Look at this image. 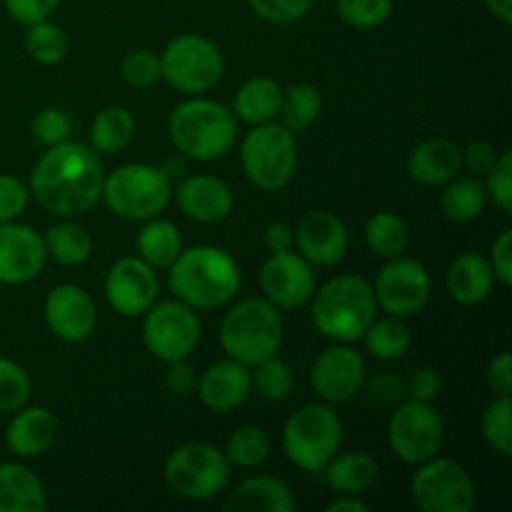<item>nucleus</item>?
I'll return each mask as SVG.
<instances>
[{"label": "nucleus", "mask_w": 512, "mask_h": 512, "mask_svg": "<svg viewBox=\"0 0 512 512\" xmlns=\"http://www.w3.org/2000/svg\"><path fill=\"white\" fill-rule=\"evenodd\" d=\"M198 385V375L195 368L188 363V358L173 360L168 363V373H165V388L173 395H190L193 388Z\"/></svg>", "instance_id": "nucleus-53"}, {"label": "nucleus", "mask_w": 512, "mask_h": 512, "mask_svg": "<svg viewBox=\"0 0 512 512\" xmlns=\"http://www.w3.org/2000/svg\"><path fill=\"white\" fill-rule=\"evenodd\" d=\"M490 268L498 283H503L505 288L512 285V230L505 228L498 235V240L493 243V258H490Z\"/></svg>", "instance_id": "nucleus-51"}, {"label": "nucleus", "mask_w": 512, "mask_h": 512, "mask_svg": "<svg viewBox=\"0 0 512 512\" xmlns=\"http://www.w3.org/2000/svg\"><path fill=\"white\" fill-rule=\"evenodd\" d=\"M43 510H48L43 480L23 463H0V512Z\"/></svg>", "instance_id": "nucleus-26"}, {"label": "nucleus", "mask_w": 512, "mask_h": 512, "mask_svg": "<svg viewBox=\"0 0 512 512\" xmlns=\"http://www.w3.org/2000/svg\"><path fill=\"white\" fill-rule=\"evenodd\" d=\"M143 343L163 363L190 358L200 343V318L183 300H163L145 310Z\"/></svg>", "instance_id": "nucleus-12"}, {"label": "nucleus", "mask_w": 512, "mask_h": 512, "mask_svg": "<svg viewBox=\"0 0 512 512\" xmlns=\"http://www.w3.org/2000/svg\"><path fill=\"white\" fill-rule=\"evenodd\" d=\"M25 50H28V55L35 63L55 65L68 53V35H65V30L60 25L50 23L48 18L38 20V23L28 25Z\"/></svg>", "instance_id": "nucleus-37"}, {"label": "nucleus", "mask_w": 512, "mask_h": 512, "mask_svg": "<svg viewBox=\"0 0 512 512\" xmlns=\"http://www.w3.org/2000/svg\"><path fill=\"white\" fill-rule=\"evenodd\" d=\"M335 8L350 28L370 30L390 18L393 0H335Z\"/></svg>", "instance_id": "nucleus-41"}, {"label": "nucleus", "mask_w": 512, "mask_h": 512, "mask_svg": "<svg viewBox=\"0 0 512 512\" xmlns=\"http://www.w3.org/2000/svg\"><path fill=\"white\" fill-rule=\"evenodd\" d=\"M325 480L333 490L343 495L365 493L378 480V463L368 453H343L333 455L328 465L323 468Z\"/></svg>", "instance_id": "nucleus-29"}, {"label": "nucleus", "mask_w": 512, "mask_h": 512, "mask_svg": "<svg viewBox=\"0 0 512 512\" xmlns=\"http://www.w3.org/2000/svg\"><path fill=\"white\" fill-rule=\"evenodd\" d=\"M363 385H365V390H368L370 398H373L375 403H380V405L400 403V398L405 395L403 380H400L395 373H388V370L373 375V378H370L368 383H363Z\"/></svg>", "instance_id": "nucleus-50"}, {"label": "nucleus", "mask_w": 512, "mask_h": 512, "mask_svg": "<svg viewBox=\"0 0 512 512\" xmlns=\"http://www.w3.org/2000/svg\"><path fill=\"white\" fill-rule=\"evenodd\" d=\"M283 333L285 323L280 308H275L268 298H248L225 313L220 345L228 358L253 368L278 353Z\"/></svg>", "instance_id": "nucleus-5"}, {"label": "nucleus", "mask_w": 512, "mask_h": 512, "mask_svg": "<svg viewBox=\"0 0 512 512\" xmlns=\"http://www.w3.org/2000/svg\"><path fill=\"white\" fill-rule=\"evenodd\" d=\"M510 415H512L510 395H498V398L485 408L483 420H480L485 443H488L495 453L503 455V458H510L512 455Z\"/></svg>", "instance_id": "nucleus-39"}, {"label": "nucleus", "mask_w": 512, "mask_h": 512, "mask_svg": "<svg viewBox=\"0 0 512 512\" xmlns=\"http://www.w3.org/2000/svg\"><path fill=\"white\" fill-rule=\"evenodd\" d=\"M283 88L268 75L248 78L235 93V115L248 125L270 123L280 113Z\"/></svg>", "instance_id": "nucleus-28"}, {"label": "nucleus", "mask_w": 512, "mask_h": 512, "mask_svg": "<svg viewBox=\"0 0 512 512\" xmlns=\"http://www.w3.org/2000/svg\"><path fill=\"white\" fill-rule=\"evenodd\" d=\"M260 290L275 308H303L315 293V273L300 253H270L260 268Z\"/></svg>", "instance_id": "nucleus-15"}, {"label": "nucleus", "mask_w": 512, "mask_h": 512, "mask_svg": "<svg viewBox=\"0 0 512 512\" xmlns=\"http://www.w3.org/2000/svg\"><path fill=\"white\" fill-rule=\"evenodd\" d=\"M485 5H488V10L500 20V23H512V0H485Z\"/></svg>", "instance_id": "nucleus-57"}, {"label": "nucleus", "mask_w": 512, "mask_h": 512, "mask_svg": "<svg viewBox=\"0 0 512 512\" xmlns=\"http://www.w3.org/2000/svg\"><path fill=\"white\" fill-rule=\"evenodd\" d=\"M45 250L53 255L60 265H83L93 253V238L88 230L78 223H58L45 233Z\"/></svg>", "instance_id": "nucleus-34"}, {"label": "nucleus", "mask_w": 512, "mask_h": 512, "mask_svg": "<svg viewBox=\"0 0 512 512\" xmlns=\"http://www.w3.org/2000/svg\"><path fill=\"white\" fill-rule=\"evenodd\" d=\"M170 290L195 310H213L230 303L240 288V268L233 255L215 245L180 250L170 263Z\"/></svg>", "instance_id": "nucleus-2"}, {"label": "nucleus", "mask_w": 512, "mask_h": 512, "mask_svg": "<svg viewBox=\"0 0 512 512\" xmlns=\"http://www.w3.org/2000/svg\"><path fill=\"white\" fill-rule=\"evenodd\" d=\"M100 198L118 218L150 220L168 208L173 188H170V178L160 168L130 163L105 175Z\"/></svg>", "instance_id": "nucleus-7"}, {"label": "nucleus", "mask_w": 512, "mask_h": 512, "mask_svg": "<svg viewBox=\"0 0 512 512\" xmlns=\"http://www.w3.org/2000/svg\"><path fill=\"white\" fill-rule=\"evenodd\" d=\"M30 190L13 175H0V223L15 220L28 208Z\"/></svg>", "instance_id": "nucleus-47"}, {"label": "nucleus", "mask_w": 512, "mask_h": 512, "mask_svg": "<svg viewBox=\"0 0 512 512\" xmlns=\"http://www.w3.org/2000/svg\"><path fill=\"white\" fill-rule=\"evenodd\" d=\"M183 250L180 230L170 220L150 218L148 225L138 233V253L140 258L155 270L170 268L178 253Z\"/></svg>", "instance_id": "nucleus-31"}, {"label": "nucleus", "mask_w": 512, "mask_h": 512, "mask_svg": "<svg viewBox=\"0 0 512 512\" xmlns=\"http://www.w3.org/2000/svg\"><path fill=\"white\" fill-rule=\"evenodd\" d=\"M135 135L133 113L123 105H108L100 110L90 125V143L95 153H118L128 148Z\"/></svg>", "instance_id": "nucleus-30"}, {"label": "nucleus", "mask_w": 512, "mask_h": 512, "mask_svg": "<svg viewBox=\"0 0 512 512\" xmlns=\"http://www.w3.org/2000/svg\"><path fill=\"white\" fill-rule=\"evenodd\" d=\"M225 70L223 53L203 35H178L160 55V73L180 93L200 95L220 83Z\"/></svg>", "instance_id": "nucleus-10"}, {"label": "nucleus", "mask_w": 512, "mask_h": 512, "mask_svg": "<svg viewBox=\"0 0 512 512\" xmlns=\"http://www.w3.org/2000/svg\"><path fill=\"white\" fill-rule=\"evenodd\" d=\"M365 243L380 258H398L408 250L410 230L395 213H375L365 225Z\"/></svg>", "instance_id": "nucleus-35"}, {"label": "nucleus", "mask_w": 512, "mask_h": 512, "mask_svg": "<svg viewBox=\"0 0 512 512\" xmlns=\"http://www.w3.org/2000/svg\"><path fill=\"white\" fill-rule=\"evenodd\" d=\"M320 113H323V98H320V90L315 85L295 83L288 90H283L278 115L288 130L305 133L320 118Z\"/></svg>", "instance_id": "nucleus-33"}, {"label": "nucleus", "mask_w": 512, "mask_h": 512, "mask_svg": "<svg viewBox=\"0 0 512 512\" xmlns=\"http://www.w3.org/2000/svg\"><path fill=\"white\" fill-rule=\"evenodd\" d=\"M485 193L505 215H512V153L498 155L495 165L488 170Z\"/></svg>", "instance_id": "nucleus-45"}, {"label": "nucleus", "mask_w": 512, "mask_h": 512, "mask_svg": "<svg viewBox=\"0 0 512 512\" xmlns=\"http://www.w3.org/2000/svg\"><path fill=\"white\" fill-rule=\"evenodd\" d=\"M243 170L260 190H280L290 183L298 165V143L283 123H260L245 135L240 150Z\"/></svg>", "instance_id": "nucleus-8"}, {"label": "nucleus", "mask_w": 512, "mask_h": 512, "mask_svg": "<svg viewBox=\"0 0 512 512\" xmlns=\"http://www.w3.org/2000/svg\"><path fill=\"white\" fill-rule=\"evenodd\" d=\"M440 388H443V380L435 368H415L405 383V393L410 395V400H423V403H433L440 395Z\"/></svg>", "instance_id": "nucleus-48"}, {"label": "nucleus", "mask_w": 512, "mask_h": 512, "mask_svg": "<svg viewBox=\"0 0 512 512\" xmlns=\"http://www.w3.org/2000/svg\"><path fill=\"white\" fill-rule=\"evenodd\" d=\"M495 275L490 260L480 253H463L448 268V293L460 305H480L493 293Z\"/></svg>", "instance_id": "nucleus-27"}, {"label": "nucleus", "mask_w": 512, "mask_h": 512, "mask_svg": "<svg viewBox=\"0 0 512 512\" xmlns=\"http://www.w3.org/2000/svg\"><path fill=\"white\" fill-rule=\"evenodd\" d=\"M163 170L165 175H168V178H175V175H183L185 173V165L180 163V160H165L163 163Z\"/></svg>", "instance_id": "nucleus-58"}, {"label": "nucleus", "mask_w": 512, "mask_h": 512, "mask_svg": "<svg viewBox=\"0 0 512 512\" xmlns=\"http://www.w3.org/2000/svg\"><path fill=\"white\" fill-rule=\"evenodd\" d=\"M295 243L310 265H335L348 253V228L338 215L313 210L303 215L295 228Z\"/></svg>", "instance_id": "nucleus-20"}, {"label": "nucleus", "mask_w": 512, "mask_h": 512, "mask_svg": "<svg viewBox=\"0 0 512 512\" xmlns=\"http://www.w3.org/2000/svg\"><path fill=\"white\" fill-rule=\"evenodd\" d=\"M248 3L260 18L275 25L298 23L313 8V0H248Z\"/></svg>", "instance_id": "nucleus-44"}, {"label": "nucleus", "mask_w": 512, "mask_h": 512, "mask_svg": "<svg viewBox=\"0 0 512 512\" xmlns=\"http://www.w3.org/2000/svg\"><path fill=\"white\" fill-rule=\"evenodd\" d=\"M463 168L460 148L448 138L423 140L408 158L410 178L420 185H443Z\"/></svg>", "instance_id": "nucleus-25"}, {"label": "nucleus", "mask_w": 512, "mask_h": 512, "mask_svg": "<svg viewBox=\"0 0 512 512\" xmlns=\"http://www.w3.org/2000/svg\"><path fill=\"white\" fill-rule=\"evenodd\" d=\"M3 5L10 18L23 25H33L38 20L50 18V13L58 8L60 0H3Z\"/></svg>", "instance_id": "nucleus-49"}, {"label": "nucleus", "mask_w": 512, "mask_h": 512, "mask_svg": "<svg viewBox=\"0 0 512 512\" xmlns=\"http://www.w3.org/2000/svg\"><path fill=\"white\" fill-rule=\"evenodd\" d=\"M253 368L255 373L250 375V380H253L260 398L273 400V403L288 398L290 390H293V370H290L288 363H283V360L273 355V358L263 360V363L253 365Z\"/></svg>", "instance_id": "nucleus-40"}, {"label": "nucleus", "mask_w": 512, "mask_h": 512, "mask_svg": "<svg viewBox=\"0 0 512 512\" xmlns=\"http://www.w3.org/2000/svg\"><path fill=\"white\" fill-rule=\"evenodd\" d=\"M58 435V420L43 405H23L15 410L5 430V445L18 458L30 460L48 453Z\"/></svg>", "instance_id": "nucleus-23"}, {"label": "nucleus", "mask_w": 512, "mask_h": 512, "mask_svg": "<svg viewBox=\"0 0 512 512\" xmlns=\"http://www.w3.org/2000/svg\"><path fill=\"white\" fill-rule=\"evenodd\" d=\"M293 238H295L293 230H290L285 223H270L263 235L270 253H285V250H290L293 248Z\"/></svg>", "instance_id": "nucleus-55"}, {"label": "nucleus", "mask_w": 512, "mask_h": 512, "mask_svg": "<svg viewBox=\"0 0 512 512\" xmlns=\"http://www.w3.org/2000/svg\"><path fill=\"white\" fill-rule=\"evenodd\" d=\"M103 163L83 143L50 145L30 175V193L55 215H83L103 193Z\"/></svg>", "instance_id": "nucleus-1"}, {"label": "nucleus", "mask_w": 512, "mask_h": 512, "mask_svg": "<svg viewBox=\"0 0 512 512\" xmlns=\"http://www.w3.org/2000/svg\"><path fill=\"white\" fill-rule=\"evenodd\" d=\"M48 250L38 230L15 220L0 223V283L23 285L38 278Z\"/></svg>", "instance_id": "nucleus-19"}, {"label": "nucleus", "mask_w": 512, "mask_h": 512, "mask_svg": "<svg viewBox=\"0 0 512 512\" xmlns=\"http://www.w3.org/2000/svg\"><path fill=\"white\" fill-rule=\"evenodd\" d=\"M313 323L335 343H355L378 313L373 285L360 275H338L313 293Z\"/></svg>", "instance_id": "nucleus-4"}, {"label": "nucleus", "mask_w": 512, "mask_h": 512, "mask_svg": "<svg viewBox=\"0 0 512 512\" xmlns=\"http://www.w3.org/2000/svg\"><path fill=\"white\" fill-rule=\"evenodd\" d=\"M328 512H368V505L363 503V500L353 498V495H345V498H338L333 500V503H328V508H325Z\"/></svg>", "instance_id": "nucleus-56"}, {"label": "nucleus", "mask_w": 512, "mask_h": 512, "mask_svg": "<svg viewBox=\"0 0 512 512\" xmlns=\"http://www.w3.org/2000/svg\"><path fill=\"white\" fill-rule=\"evenodd\" d=\"M30 400V378L15 360L0 358V413H15Z\"/></svg>", "instance_id": "nucleus-42"}, {"label": "nucleus", "mask_w": 512, "mask_h": 512, "mask_svg": "<svg viewBox=\"0 0 512 512\" xmlns=\"http://www.w3.org/2000/svg\"><path fill=\"white\" fill-rule=\"evenodd\" d=\"M485 203H488V193L478 178L448 180L443 195H440V208H443L445 218L455 220V223H470V220L480 218Z\"/></svg>", "instance_id": "nucleus-32"}, {"label": "nucleus", "mask_w": 512, "mask_h": 512, "mask_svg": "<svg viewBox=\"0 0 512 512\" xmlns=\"http://www.w3.org/2000/svg\"><path fill=\"white\" fill-rule=\"evenodd\" d=\"M343 443V423L330 405H303L283 428L285 458L305 473H323Z\"/></svg>", "instance_id": "nucleus-6"}, {"label": "nucleus", "mask_w": 512, "mask_h": 512, "mask_svg": "<svg viewBox=\"0 0 512 512\" xmlns=\"http://www.w3.org/2000/svg\"><path fill=\"white\" fill-rule=\"evenodd\" d=\"M105 298L120 315H145V310L158 300V275L153 265L143 258H123L108 270Z\"/></svg>", "instance_id": "nucleus-18"}, {"label": "nucleus", "mask_w": 512, "mask_h": 512, "mask_svg": "<svg viewBox=\"0 0 512 512\" xmlns=\"http://www.w3.org/2000/svg\"><path fill=\"white\" fill-rule=\"evenodd\" d=\"M163 478L178 498L208 500L223 493V488L228 485L230 460L215 445H180L165 460Z\"/></svg>", "instance_id": "nucleus-9"}, {"label": "nucleus", "mask_w": 512, "mask_h": 512, "mask_svg": "<svg viewBox=\"0 0 512 512\" xmlns=\"http://www.w3.org/2000/svg\"><path fill=\"white\" fill-rule=\"evenodd\" d=\"M310 383L318 398L328 405L348 403L365 383V363L348 345H333L315 358Z\"/></svg>", "instance_id": "nucleus-16"}, {"label": "nucleus", "mask_w": 512, "mask_h": 512, "mask_svg": "<svg viewBox=\"0 0 512 512\" xmlns=\"http://www.w3.org/2000/svg\"><path fill=\"white\" fill-rule=\"evenodd\" d=\"M33 133L43 145H58L68 140L70 118L60 108H45L33 118Z\"/></svg>", "instance_id": "nucleus-46"}, {"label": "nucleus", "mask_w": 512, "mask_h": 512, "mask_svg": "<svg viewBox=\"0 0 512 512\" xmlns=\"http://www.w3.org/2000/svg\"><path fill=\"white\" fill-rule=\"evenodd\" d=\"M485 380H488V388L493 390L495 395H510V390H512V358H510L508 350H503V353H498L493 360H490L488 375H485Z\"/></svg>", "instance_id": "nucleus-54"}, {"label": "nucleus", "mask_w": 512, "mask_h": 512, "mask_svg": "<svg viewBox=\"0 0 512 512\" xmlns=\"http://www.w3.org/2000/svg\"><path fill=\"white\" fill-rule=\"evenodd\" d=\"M375 303L395 318H413L430 300V275L418 260L388 258L375 280Z\"/></svg>", "instance_id": "nucleus-14"}, {"label": "nucleus", "mask_w": 512, "mask_h": 512, "mask_svg": "<svg viewBox=\"0 0 512 512\" xmlns=\"http://www.w3.org/2000/svg\"><path fill=\"white\" fill-rule=\"evenodd\" d=\"M445 423L438 410L423 400H408L395 408L388 423V443L403 463L420 465L443 448Z\"/></svg>", "instance_id": "nucleus-13"}, {"label": "nucleus", "mask_w": 512, "mask_h": 512, "mask_svg": "<svg viewBox=\"0 0 512 512\" xmlns=\"http://www.w3.org/2000/svg\"><path fill=\"white\" fill-rule=\"evenodd\" d=\"M175 200L188 218L198 223H220L233 210V193L228 183L213 175H190L175 188Z\"/></svg>", "instance_id": "nucleus-22"}, {"label": "nucleus", "mask_w": 512, "mask_h": 512, "mask_svg": "<svg viewBox=\"0 0 512 512\" xmlns=\"http://www.w3.org/2000/svg\"><path fill=\"white\" fill-rule=\"evenodd\" d=\"M43 315L50 333L63 343H83L93 335L98 323L93 298L73 283H63L50 290L43 303Z\"/></svg>", "instance_id": "nucleus-17"}, {"label": "nucleus", "mask_w": 512, "mask_h": 512, "mask_svg": "<svg viewBox=\"0 0 512 512\" xmlns=\"http://www.w3.org/2000/svg\"><path fill=\"white\" fill-rule=\"evenodd\" d=\"M363 338L370 353L380 360H400L413 345V333H410L408 323L405 318H395V315L373 320Z\"/></svg>", "instance_id": "nucleus-36"}, {"label": "nucleus", "mask_w": 512, "mask_h": 512, "mask_svg": "<svg viewBox=\"0 0 512 512\" xmlns=\"http://www.w3.org/2000/svg\"><path fill=\"white\" fill-rule=\"evenodd\" d=\"M295 508L298 503H295L293 490L283 480L270 478V475L243 480L223 503V510L233 512H293Z\"/></svg>", "instance_id": "nucleus-24"}, {"label": "nucleus", "mask_w": 512, "mask_h": 512, "mask_svg": "<svg viewBox=\"0 0 512 512\" xmlns=\"http://www.w3.org/2000/svg\"><path fill=\"white\" fill-rule=\"evenodd\" d=\"M120 73L128 85L135 88H148V85L158 83L163 78L160 73V55L150 53V50H133L120 63Z\"/></svg>", "instance_id": "nucleus-43"}, {"label": "nucleus", "mask_w": 512, "mask_h": 512, "mask_svg": "<svg viewBox=\"0 0 512 512\" xmlns=\"http://www.w3.org/2000/svg\"><path fill=\"white\" fill-rule=\"evenodd\" d=\"M230 465L238 468H258L270 455V438L258 425H243L235 430L228 440V448L223 450Z\"/></svg>", "instance_id": "nucleus-38"}, {"label": "nucleus", "mask_w": 512, "mask_h": 512, "mask_svg": "<svg viewBox=\"0 0 512 512\" xmlns=\"http://www.w3.org/2000/svg\"><path fill=\"white\" fill-rule=\"evenodd\" d=\"M410 495L423 512H470L478 505L473 478L450 458H430L420 463L410 483Z\"/></svg>", "instance_id": "nucleus-11"}, {"label": "nucleus", "mask_w": 512, "mask_h": 512, "mask_svg": "<svg viewBox=\"0 0 512 512\" xmlns=\"http://www.w3.org/2000/svg\"><path fill=\"white\" fill-rule=\"evenodd\" d=\"M460 160H463V165L470 173H488L495 165V160H498V150H495L493 143L473 140L468 148L460 150Z\"/></svg>", "instance_id": "nucleus-52"}, {"label": "nucleus", "mask_w": 512, "mask_h": 512, "mask_svg": "<svg viewBox=\"0 0 512 512\" xmlns=\"http://www.w3.org/2000/svg\"><path fill=\"white\" fill-rule=\"evenodd\" d=\"M198 395L203 405L213 413H230L248 400L253 380H250L248 365L228 358L210 365L198 380Z\"/></svg>", "instance_id": "nucleus-21"}, {"label": "nucleus", "mask_w": 512, "mask_h": 512, "mask_svg": "<svg viewBox=\"0 0 512 512\" xmlns=\"http://www.w3.org/2000/svg\"><path fill=\"white\" fill-rule=\"evenodd\" d=\"M170 138L175 148L193 160H220L238 140V120L218 100L190 98L170 113Z\"/></svg>", "instance_id": "nucleus-3"}]
</instances>
